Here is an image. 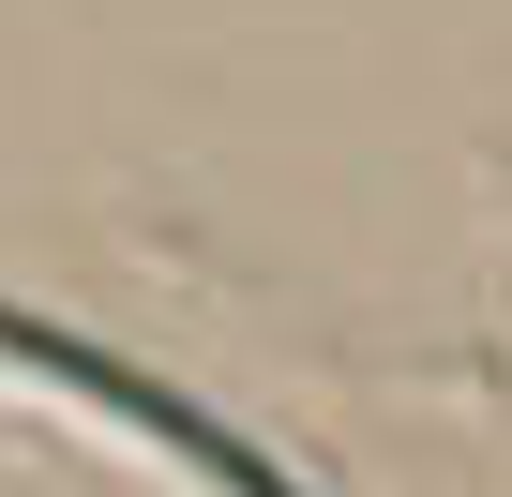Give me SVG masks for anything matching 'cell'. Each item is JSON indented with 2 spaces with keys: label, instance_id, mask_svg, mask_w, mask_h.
Segmentation results:
<instances>
[{
  "label": "cell",
  "instance_id": "6da1fadb",
  "mask_svg": "<svg viewBox=\"0 0 512 497\" xmlns=\"http://www.w3.org/2000/svg\"><path fill=\"white\" fill-rule=\"evenodd\" d=\"M0 362H16V377H46V392H76V407H106V422H136V437H151V452H181V467H196L211 497H302L287 467H256V452H241L226 422H196V407H181L166 377H121V362L61 347V332H46V317H16V302H0Z\"/></svg>",
  "mask_w": 512,
  "mask_h": 497
}]
</instances>
